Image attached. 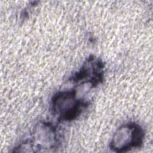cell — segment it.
<instances>
[{"instance_id": "6da1fadb", "label": "cell", "mask_w": 153, "mask_h": 153, "mask_svg": "<svg viewBox=\"0 0 153 153\" xmlns=\"http://www.w3.org/2000/svg\"><path fill=\"white\" fill-rule=\"evenodd\" d=\"M143 131L134 123H128L121 126L114 133L110 143L114 152H126L132 148L139 147L143 142Z\"/></svg>"}, {"instance_id": "7a4b0ae2", "label": "cell", "mask_w": 153, "mask_h": 153, "mask_svg": "<svg viewBox=\"0 0 153 153\" xmlns=\"http://www.w3.org/2000/svg\"><path fill=\"white\" fill-rule=\"evenodd\" d=\"M72 91H63L57 93L52 100V111L54 115H58L61 120H72L78 115L82 107L86 102L79 100Z\"/></svg>"}]
</instances>
